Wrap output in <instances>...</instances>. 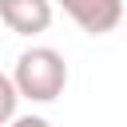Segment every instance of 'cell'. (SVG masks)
<instances>
[{"instance_id":"obj_3","label":"cell","mask_w":127,"mask_h":127,"mask_svg":"<svg viewBox=\"0 0 127 127\" xmlns=\"http://www.w3.org/2000/svg\"><path fill=\"white\" fill-rule=\"evenodd\" d=\"M0 24L16 36H40L52 28V0H0Z\"/></svg>"},{"instance_id":"obj_6","label":"cell","mask_w":127,"mask_h":127,"mask_svg":"<svg viewBox=\"0 0 127 127\" xmlns=\"http://www.w3.org/2000/svg\"><path fill=\"white\" fill-rule=\"evenodd\" d=\"M123 12H127V8H123Z\"/></svg>"},{"instance_id":"obj_5","label":"cell","mask_w":127,"mask_h":127,"mask_svg":"<svg viewBox=\"0 0 127 127\" xmlns=\"http://www.w3.org/2000/svg\"><path fill=\"white\" fill-rule=\"evenodd\" d=\"M8 127H52V123H48L44 115H16Z\"/></svg>"},{"instance_id":"obj_1","label":"cell","mask_w":127,"mask_h":127,"mask_svg":"<svg viewBox=\"0 0 127 127\" xmlns=\"http://www.w3.org/2000/svg\"><path fill=\"white\" fill-rule=\"evenodd\" d=\"M12 87L20 99H32V103H52L64 95L67 87V60L48 48V44H36V48H24L16 56V67H12Z\"/></svg>"},{"instance_id":"obj_4","label":"cell","mask_w":127,"mask_h":127,"mask_svg":"<svg viewBox=\"0 0 127 127\" xmlns=\"http://www.w3.org/2000/svg\"><path fill=\"white\" fill-rule=\"evenodd\" d=\"M16 103H20V95H16L12 79L0 71V127H8V123L16 119Z\"/></svg>"},{"instance_id":"obj_2","label":"cell","mask_w":127,"mask_h":127,"mask_svg":"<svg viewBox=\"0 0 127 127\" xmlns=\"http://www.w3.org/2000/svg\"><path fill=\"white\" fill-rule=\"evenodd\" d=\"M60 8L87 32V36H107L123 20V0H60Z\"/></svg>"}]
</instances>
